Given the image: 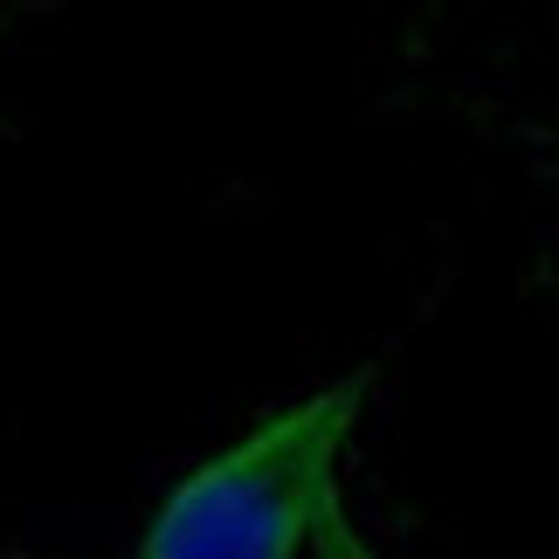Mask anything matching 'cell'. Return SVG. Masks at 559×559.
<instances>
[{
    "mask_svg": "<svg viewBox=\"0 0 559 559\" xmlns=\"http://www.w3.org/2000/svg\"><path fill=\"white\" fill-rule=\"evenodd\" d=\"M367 415V373L325 380L242 428L159 498L132 559H311Z\"/></svg>",
    "mask_w": 559,
    "mask_h": 559,
    "instance_id": "obj_1",
    "label": "cell"
},
{
    "mask_svg": "<svg viewBox=\"0 0 559 559\" xmlns=\"http://www.w3.org/2000/svg\"><path fill=\"white\" fill-rule=\"evenodd\" d=\"M311 559H380L373 539L359 532V519H353V504H346V498H332L325 525H318V539H311Z\"/></svg>",
    "mask_w": 559,
    "mask_h": 559,
    "instance_id": "obj_2",
    "label": "cell"
}]
</instances>
